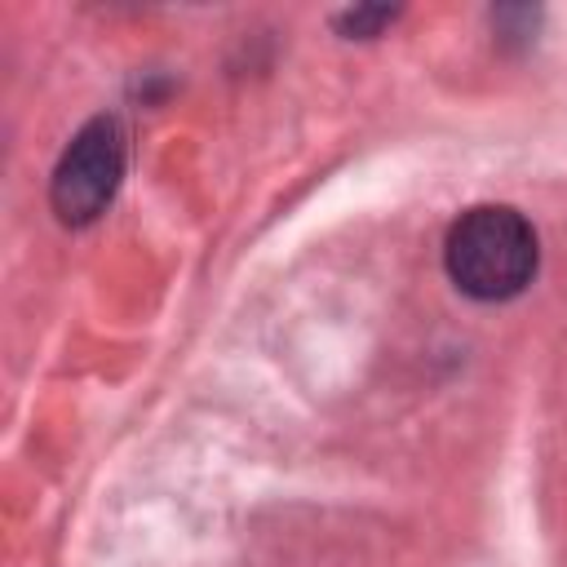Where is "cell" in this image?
I'll list each match as a JSON object with an SVG mask.
<instances>
[{"mask_svg":"<svg viewBox=\"0 0 567 567\" xmlns=\"http://www.w3.org/2000/svg\"><path fill=\"white\" fill-rule=\"evenodd\" d=\"M390 18H394V9H350V13H341V18H337V31L368 40V35H377Z\"/></svg>","mask_w":567,"mask_h":567,"instance_id":"cell-3","label":"cell"},{"mask_svg":"<svg viewBox=\"0 0 567 567\" xmlns=\"http://www.w3.org/2000/svg\"><path fill=\"white\" fill-rule=\"evenodd\" d=\"M540 248L532 221L509 204L465 208L443 244V266L452 284L474 301H509L536 275Z\"/></svg>","mask_w":567,"mask_h":567,"instance_id":"cell-1","label":"cell"},{"mask_svg":"<svg viewBox=\"0 0 567 567\" xmlns=\"http://www.w3.org/2000/svg\"><path fill=\"white\" fill-rule=\"evenodd\" d=\"M124 177V128L115 115H93L71 146L62 151L53 182H49V204L62 226H89L106 213Z\"/></svg>","mask_w":567,"mask_h":567,"instance_id":"cell-2","label":"cell"}]
</instances>
